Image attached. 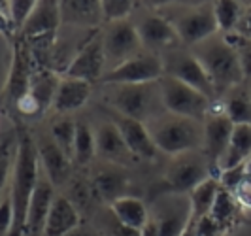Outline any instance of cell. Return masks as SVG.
Wrapping results in <instances>:
<instances>
[{
	"mask_svg": "<svg viewBox=\"0 0 251 236\" xmlns=\"http://www.w3.org/2000/svg\"><path fill=\"white\" fill-rule=\"evenodd\" d=\"M81 225L79 210L66 195H55L46 221L44 236H66Z\"/></svg>",
	"mask_w": 251,
	"mask_h": 236,
	"instance_id": "18",
	"label": "cell"
},
{
	"mask_svg": "<svg viewBox=\"0 0 251 236\" xmlns=\"http://www.w3.org/2000/svg\"><path fill=\"white\" fill-rule=\"evenodd\" d=\"M113 93L110 95V104L113 106V112L119 115H125L128 119L146 121L151 117L153 108V87L148 85H112Z\"/></svg>",
	"mask_w": 251,
	"mask_h": 236,
	"instance_id": "10",
	"label": "cell"
},
{
	"mask_svg": "<svg viewBox=\"0 0 251 236\" xmlns=\"http://www.w3.org/2000/svg\"><path fill=\"white\" fill-rule=\"evenodd\" d=\"M210 215H212V219H214L215 223L219 225L223 235L234 233L240 225L246 223L244 208L236 202V199L232 197V193H228L221 185H219V191H217V197H215V202L214 206H212Z\"/></svg>",
	"mask_w": 251,
	"mask_h": 236,
	"instance_id": "21",
	"label": "cell"
},
{
	"mask_svg": "<svg viewBox=\"0 0 251 236\" xmlns=\"http://www.w3.org/2000/svg\"><path fill=\"white\" fill-rule=\"evenodd\" d=\"M148 131L157 149L170 155L191 153L204 146V125L187 117H177L172 113L166 117L161 115L151 119Z\"/></svg>",
	"mask_w": 251,
	"mask_h": 236,
	"instance_id": "2",
	"label": "cell"
},
{
	"mask_svg": "<svg viewBox=\"0 0 251 236\" xmlns=\"http://www.w3.org/2000/svg\"><path fill=\"white\" fill-rule=\"evenodd\" d=\"M110 211L119 223L128 229H134V231H142L144 225L150 221V210H148L146 202L136 197L117 199L110 204Z\"/></svg>",
	"mask_w": 251,
	"mask_h": 236,
	"instance_id": "25",
	"label": "cell"
},
{
	"mask_svg": "<svg viewBox=\"0 0 251 236\" xmlns=\"http://www.w3.org/2000/svg\"><path fill=\"white\" fill-rule=\"evenodd\" d=\"M164 74L179 79L181 83L199 91L206 99H217L210 76L193 53H176V55L168 57L164 62Z\"/></svg>",
	"mask_w": 251,
	"mask_h": 236,
	"instance_id": "9",
	"label": "cell"
},
{
	"mask_svg": "<svg viewBox=\"0 0 251 236\" xmlns=\"http://www.w3.org/2000/svg\"><path fill=\"white\" fill-rule=\"evenodd\" d=\"M97 155V142H95V131L83 121L75 123V138H74V157L72 161L77 164H89Z\"/></svg>",
	"mask_w": 251,
	"mask_h": 236,
	"instance_id": "30",
	"label": "cell"
},
{
	"mask_svg": "<svg viewBox=\"0 0 251 236\" xmlns=\"http://www.w3.org/2000/svg\"><path fill=\"white\" fill-rule=\"evenodd\" d=\"M219 191V182L215 178H208L204 180L201 185H197L191 193H189V208H191V221H199L204 215H208L212 211V206Z\"/></svg>",
	"mask_w": 251,
	"mask_h": 236,
	"instance_id": "27",
	"label": "cell"
},
{
	"mask_svg": "<svg viewBox=\"0 0 251 236\" xmlns=\"http://www.w3.org/2000/svg\"><path fill=\"white\" fill-rule=\"evenodd\" d=\"M55 187L48 178H40L32 199L26 210V221L23 229V236H44L46 221L50 215V208L55 199Z\"/></svg>",
	"mask_w": 251,
	"mask_h": 236,
	"instance_id": "16",
	"label": "cell"
},
{
	"mask_svg": "<svg viewBox=\"0 0 251 236\" xmlns=\"http://www.w3.org/2000/svg\"><path fill=\"white\" fill-rule=\"evenodd\" d=\"M234 32L240 34L242 38H246V40H251V8L244 10L242 17H240V23Z\"/></svg>",
	"mask_w": 251,
	"mask_h": 236,
	"instance_id": "42",
	"label": "cell"
},
{
	"mask_svg": "<svg viewBox=\"0 0 251 236\" xmlns=\"http://www.w3.org/2000/svg\"><path fill=\"white\" fill-rule=\"evenodd\" d=\"M104 229H106V231L100 233V235H104V236H142L140 231H134V229H128L125 225H121L113 215H110V219L106 221Z\"/></svg>",
	"mask_w": 251,
	"mask_h": 236,
	"instance_id": "41",
	"label": "cell"
},
{
	"mask_svg": "<svg viewBox=\"0 0 251 236\" xmlns=\"http://www.w3.org/2000/svg\"><path fill=\"white\" fill-rule=\"evenodd\" d=\"M246 172H248V174H251V155H250V159L246 161Z\"/></svg>",
	"mask_w": 251,
	"mask_h": 236,
	"instance_id": "47",
	"label": "cell"
},
{
	"mask_svg": "<svg viewBox=\"0 0 251 236\" xmlns=\"http://www.w3.org/2000/svg\"><path fill=\"white\" fill-rule=\"evenodd\" d=\"M66 236H95V233H91V231H87L85 227H81V225H79L75 231H72L70 235H66Z\"/></svg>",
	"mask_w": 251,
	"mask_h": 236,
	"instance_id": "45",
	"label": "cell"
},
{
	"mask_svg": "<svg viewBox=\"0 0 251 236\" xmlns=\"http://www.w3.org/2000/svg\"><path fill=\"white\" fill-rule=\"evenodd\" d=\"M140 235L142 236H159V227H157V221L150 217V221L144 225V229L140 231Z\"/></svg>",
	"mask_w": 251,
	"mask_h": 236,
	"instance_id": "44",
	"label": "cell"
},
{
	"mask_svg": "<svg viewBox=\"0 0 251 236\" xmlns=\"http://www.w3.org/2000/svg\"><path fill=\"white\" fill-rule=\"evenodd\" d=\"M193 55L208 72L217 97L244 81L238 53L225 40H206L199 44V50H195Z\"/></svg>",
	"mask_w": 251,
	"mask_h": 236,
	"instance_id": "3",
	"label": "cell"
},
{
	"mask_svg": "<svg viewBox=\"0 0 251 236\" xmlns=\"http://www.w3.org/2000/svg\"><path fill=\"white\" fill-rule=\"evenodd\" d=\"M110 121L117 127L125 146L134 159H144V161L157 159L159 149L153 144L146 123L136 121V119H128L125 115H119L117 112H110Z\"/></svg>",
	"mask_w": 251,
	"mask_h": 236,
	"instance_id": "13",
	"label": "cell"
},
{
	"mask_svg": "<svg viewBox=\"0 0 251 236\" xmlns=\"http://www.w3.org/2000/svg\"><path fill=\"white\" fill-rule=\"evenodd\" d=\"M13 229V204L10 193L0 199V236L12 235Z\"/></svg>",
	"mask_w": 251,
	"mask_h": 236,
	"instance_id": "38",
	"label": "cell"
},
{
	"mask_svg": "<svg viewBox=\"0 0 251 236\" xmlns=\"http://www.w3.org/2000/svg\"><path fill=\"white\" fill-rule=\"evenodd\" d=\"M232 197L236 199V202L244 210H251V174L246 172V176L242 178V182L232 191Z\"/></svg>",
	"mask_w": 251,
	"mask_h": 236,
	"instance_id": "39",
	"label": "cell"
},
{
	"mask_svg": "<svg viewBox=\"0 0 251 236\" xmlns=\"http://www.w3.org/2000/svg\"><path fill=\"white\" fill-rule=\"evenodd\" d=\"M102 46H104L106 62L112 61L115 62V66L126 59L136 57L138 50L142 48L136 25H132L128 19L108 25L102 36Z\"/></svg>",
	"mask_w": 251,
	"mask_h": 236,
	"instance_id": "12",
	"label": "cell"
},
{
	"mask_svg": "<svg viewBox=\"0 0 251 236\" xmlns=\"http://www.w3.org/2000/svg\"><path fill=\"white\" fill-rule=\"evenodd\" d=\"M159 91H161L163 106L168 113L204 123L210 104H212L210 99H206L199 91H195L193 87L181 83L179 79L166 74L159 79Z\"/></svg>",
	"mask_w": 251,
	"mask_h": 236,
	"instance_id": "7",
	"label": "cell"
},
{
	"mask_svg": "<svg viewBox=\"0 0 251 236\" xmlns=\"http://www.w3.org/2000/svg\"><path fill=\"white\" fill-rule=\"evenodd\" d=\"M61 26V6L59 2L44 0L36 2L28 21L21 28L19 36L23 40H36V38H57V30Z\"/></svg>",
	"mask_w": 251,
	"mask_h": 236,
	"instance_id": "15",
	"label": "cell"
},
{
	"mask_svg": "<svg viewBox=\"0 0 251 236\" xmlns=\"http://www.w3.org/2000/svg\"><path fill=\"white\" fill-rule=\"evenodd\" d=\"M104 66H106V55H104V46L102 38H93L87 40L68 66L64 68V78L79 79L85 83H97L104 76Z\"/></svg>",
	"mask_w": 251,
	"mask_h": 236,
	"instance_id": "11",
	"label": "cell"
},
{
	"mask_svg": "<svg viewBox=\"0 0 251 236\" xmlns=\"http://www.w3.org/2000/svg\"><path fill=\"white\" fill-rule=\"evenodd\" d=\"M15 149H17V136L15 131L0 138V195L10 180L15 162Z\"/></svg>",
	"mask_w": 251,
	"mask_h": 236,
	"instance_id": "34",
	"label": "cell"
},
{
	"mask_svg": "<svg viewBox=\"0 0 251 236\" xmlns=\"http://www.w3.org/2000/svg\"><path fill=\"white\" fill-rule=\"evenodd\" d=\"M181 236H195V223L189 219V225H187V229L183 231V235Z\"/></svg>",
	"mask_w": 251,
	"mask_h": 236,
	"instance_id": "46",
	"label": "cell"
},
{
	"mask_svg": "<svg viewBox=\"0 0 251 236\" xmlns=\"http://www.w3.org/2000/svg\"><path fill=\"white\" fill-rule=\"evenodd\" d=\"M95 236H104V235H100V233H95Z\"/></svg>",
	"mask_w": 251,
	"mask_h": 236,
	"instance_id": "48",
	"label": "cell"
},
{
	"mask_svg": "<svg viewBox=\"0 0 251 236\" xmlns=\"http://www.w3.org/2000/svg\"><path fill=\"white\" fill-rule=\"evenodd\" d=\"M214 17L217 23V30H223L225 34H230L236 30V26L240 23V17L244 13V8L238 2L232 0H219L214 6Z\"/></svg>",
	"mask_w": 251,
	"mask_h": 236,
	"instance_id": "31",
	"label": "cell"
},
{
	"mask_svg": "<svg viewBox=\"0 0 251 236\" xmlns=\"http://www.w3.org/2000/svg\"><path fill=\"white\" fill-rule=\"evenodd\" d=\"M234 125L226 117L225 102L219 99L212 100L208 115L204 119V157L210 166V178L219 182L221 176V159L225 157L230 134Z\"/></svg>",
	"mask_w": 251,
	"mask_h": 236,
	"instance_id": "5",
	"label": "cell"
},
{
	"mask_svg": "<svg viewBox=\"0 0 251 236\" xmlns=\"http://www.w3.org/2000/svg\"><path fill=\"white\" fill-rule=\"evenodd\" d=\"M250 95H251V93H250Z\"/></svg>",
	"mask_w": 251,
	"mask_h": 236,
	"instance_id": "49",
	"label": "cell"
},
{
	"mask_svg": "<svg viewBox=\"0 0 251 236\" xmlns=\"http://www.w3.org/2000/svg\"><path fill=\"white\" fill-rule=\"evenodd\" d=\"M68 199L72 200V204H74L79 211L91 208V202L97 200L95 199V193H93V187H91V182H85V180H81V178L72 180Z\"/></svg>",
	"mask_w": 251,
	"mask_h": 236,
	"instance_id": "36",
	"label": "cell"
},
{
	"mask_svg": "<svg viewBox=\"0 0 251 236\" xmlns=\"http://www.w3.org/2000/svg\"><path fill=\"white\" fill-rule=\"evenodd\" d=\"M189 215H191L189 202L183 208H179V206H168L155 219L157 227H159V236H181L189 225Z\"/></svg>",
	"mask_w": 251,
	"mask_h": 236,
	"instance_id": "29",
	"label": "cell"
},
{
	"mask_svg": "<svg viewBox=\"0 0 251 236\" xmlns=\"http://www.w3.org/2000/svg\"><path fill=\"white\" fill-rule=\"evenodd\" d=\"M136 30H138L140 44L150 50H166L179 44V36L174 28V23H170L161 15L142 17V21L136 25Z\"/></svg>",
	"mask_w": 251,
	"mask_h": 236,
	"instance_id": "17",
	"label": "cell"
},
{
	"mask_svg": "<svg viewBox=\"0 0 251 236\" xmlns=\"http://www.w3.org/2000/svg\"><path fill=\"white\" fill-rule=\"evenodd\" d=\"M102 6V21L108 25L126 21V17L134 12V2L130 0H104L100 2Z\"/></svg>",
	"mask_w": 251,
	"mask_h": 236,
	"instance_id": "35",
	"label": "cell"
},
{
	"mask_svg": "<svg viewBox=\"0 0 251 236\" xmlns=\"http://www.w3.org/2000/svg\"><path fill=\"white\" fill-rule=\"evenodd\" d=\"M61 23L79 26H97L102 21V6L97 0H63Z\"/></svg>",
	"mask_w": 251,
	"mask_h": 236,
	"instance_id": "22",
	"label": "cell"
},
{
	"mask_svg": "<svg viewBox=\"0 0 251 236\" xmlns=\"http://www.w3.org/2000/svg\"><path fill=\"white\" fill-rule=\"evenodd\" d=\"M91 187L95 193V199L112 204L121 197H126L128 180L123 170L119 168H104L91 180Z\"/></svg>",
	"mask_w": 251,
	"mask_h": 236,
	"instance_id": "23",
	"label": "cell"
},
{
	"mask_svg": "<svg viewBox=\"0 0 251 236\" xmlns=\"http://www.w3.org/2000/svg\"><path fill=\"white\" fill-rule=\"evenodd\" d=\"M95 142H97V153L108 159L112 162H126L132 155L128 148L125 146L123 138L119 134L117 127L108 121V123L100 125L97 131H95ZM134 159V157H132Z\"/></svg>",
	"mask_w": 251,
	"mask_h": 236,
	"instance_id": "24",
	"label": "cell"
},
{
	"mask_svg": "<svg viewBox=\"0 0 251 236\" xmlns=\"http://www.w3.org/2000/svg\"><path fill=\"white\" fill-rule=\"evenodd\" d=\"M13 121H15L17 149H15L12 189H10L13 204V229L10 236H23L26 210L32 199V193L40 182V159H38V144L34 142L28 127L19 119Z\"/></svg>",
	"mask_w": 251,
	"mask_h": 236,
	"instance_id": "1",
	"label": "cell"
},
{
	"mask_svg": "<svg viewBox=\"0 0 251 236\" xmlns=\"http://www.w3.org/2000/svg\"><path fill=\"white\" fill-rule=\"evenodd\" d=\"M38 68L40 66H38L34 55L28 50V46L25 44V40L21 36L15 38L13 40L10 72H8L6 83L2 87V93H0V108L4 112L13 115L15 104L19 102V99H23L28 93L32 76H34Z\"/></svg>",
	"mask_w": 251,
	"mask_h": 236,
	"instance_id": "4",
	"label": "cell"
},
{
	"mask_svg": "<svg viewBox=\"0 0 251 236\" xmlns=\"http://www.w3.org/2000/svg\"><path fill=\"white\" fill-rule=\"evenodd\" d=\"M38 159L46 170V178L50 180L53 187L63 185L70 178V162L72 159L59 148L53 140H46L38 144Z\"/></svg>",
	"mask_w": 251,
	"mask_h": 236,
	"instance_id": "19",
	"label": "cell"
},
{
	"mask_svg": "<svg viewBox=\"0 0 251 236\" xmlns=\"http://www.w3.org/2000/svg\"><path fill=\"white\" fill-rule=\"evenodd\" d=\"M75 121L70 117H59L51 123V140L72 159L74 157Z\"/></svg>",
	"mask_w": 251,
	"mask_h": 236,
	"instance_id": "33",
	"label": "cell"
},
{
	"mask_svg": "<svg viewBox=\"0 0 251 236\" xmlns=\"http://www.w3.org/2000/svg\"><path fill=\"white\" fill-rule=\"evenodd\" d=\"M164 76V62L153 55H136L126 59L112 70L104 72L100 83L104 85H148L157 83Z\"/></svg>",
	"mask_w": 251,
	"mask_h": 236,
	"instance_id": "8",
	"label": "cell"
},
{
	"mask_svg": "<svg viewBox=\"0 0 251 236\" xmlns=\"http://www.w3.org/2000/svg\"><path fill=\"white\" fill-rule=\"evenodd\" d=\"M57 85H59V79H57V76H55L53 70L38 68L36 72H34V76H32L28 93L38 100V104L42 106L44 113L53 106V99H55V93H57Z\"/></svg>",
	"mask_w": 251,
	"mask_h": 236,
	"instance_id": "28",
	"label": "cell"
},
{
	"mask_svg": "<svg viewBox=\"0 0 251 236\" xmlns=\"http://www.w3.org/2000/svg\"><path fill=\"white\" fill-rule=\"evenodd\" d=\"M0 34L6 38V40H12L13 34H15V30H13V25H12V21H10V17L2 12V10H0Z\"/></svg>",
	"mask_w": 251,
	"mask_h": 236,
	"instance_id": "43",
	"label": "cell"
},
{
	"mask_svg": "<svg viewBox=\"0 0 251 236\" xmlns=\"http://www.w3.org/2000/svg\"><path fill=\"white\" fill-rule=\"evenodd\" d=\"M179 42L187 46H199L202 42L210 40L217 32V23L214 17L212 6H199L191 12L183 13L174 23Z\"/></svg>",
	"mask_w": 251,
	"mask_h": 236,
	"instance_id": "14",
	"label": "cell"
},
{
	"mask_svg": "<svg viewBox=\"0 0 251 236\" xmlns=\"http://www.w3.org/2000/svg\"><path fill=\"white\" fill-rule=\"evenodd\" d=\"M225 113L232 125H251V95L248 91H234L225 100Z\"/></svg>",
	"mask_w": 251,
	"mask_h": 236,
	"instance_id": "32",
	"label": "cell"
},
{
	"mask_svg": "<svg viewBox=\"0 0 251 236\" xmlns=\"http://www.w3.org/2000/svg\"><path fill=\"white\" fill-rule=\"evenodd\" d=\"M36 6V0H12L8 2V10H10V21L13 25L15 34L21 32V28L25 26V23L28 21L30 13Z\"/></svg>",
	"mask_w": 251,
	"mask_h": 236,
	"instance_id": "37",
	"label": "cell"
},
{
	"mask_svg": "<svg viewBox=\"0 0 251 236\" xmlns=\"http://www.w3.org/2000/svg\"><path fill=\"white\" fill-rule=\"evenodd\" d=\"M210 178V166L204 155L183 153L172 162L164 174L163 182L153 189V199L163 195H185L191 193L204 180Z\"/></svg>",
	"mask_w": 251,
	"mask_h": 236,
	"instance_id": "6",
	"label": "cell"
},
{
	"mask_svg": "<svg viewBox=\"0 0 251 236\" xmlns=\"http://www.w3.org/2000/svg\"><path fill=\"white\" fill-rule=\"evenodd\" d=\"M193 223H195V221H193ZM221 235H223V233H221L219 225L212 219L210 213L204 215L202 219H199V221L195 223V236H221Z\"/></svg>",
	"mask_w": 251,
	"mask_h": 236,
	"instance_id": "40",
	"label": "cell"
},
{
	"mask_svg": "<svg viewBox=\"0 0 251 236\" xmlns=\"http://www.w3.org/2000/svg\"><path fill=\"white\" fill-rule=\"evenodd\" d=\"M251 155V125H234L225 157L221 159V172L246 164Z\"/></svg>",
	"mask_w": 251,
	"mask_h": 236,
	"instance_id": "26",
	"label": "cell"
},
{
	"mask_svg": "<svg viewBox=\"0 0 251 236\" xmlns=\"http://www.w3.org/2000/svg\"><path fill=\"white\" fill-rule=\"evenodd\" d=\"M89 97H91V83L72 79V78H63V79H59L51 108L57 113L75 112L87 104Z\"/></svg>",
	"mask_w": 251,
	"mask_h": 236,
	"instance_id": "20",
	"label": "cell"
}]
</instances>
